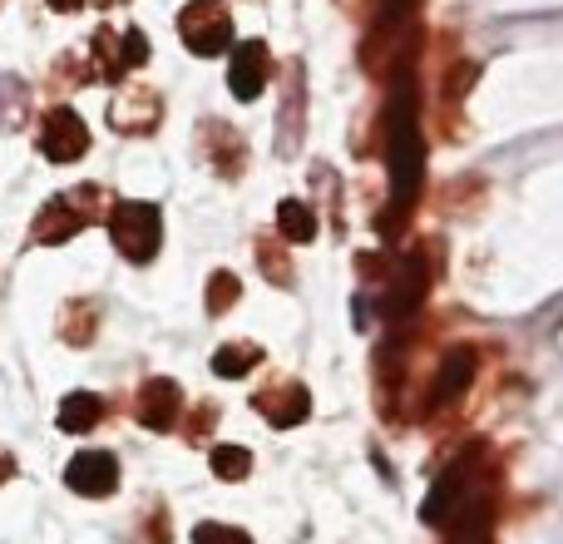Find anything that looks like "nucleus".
Listing matches in <instances>:
<instances>
[{
  "label": "nucleus",
  "mask_w": 563,
  "mask_h": 544,
  "mask_svg": "<svg viewBox=\"0 0 563 544\" xmlns=\"http://www.w3.org/2000/svg\"><path fill=\"white\" fill-rule=\"evenodd\" d=\"M386 168H390V198L380 208V238L396 243L406 218L416 214V198L426 188V134H420V95L416 69L400 59L386 95Z\"/></svg>",
  "instance_id": "obj_1"
},
{
  "label": "nucleus",
  "mask_w": 563,
  "mask_h": 544,
  "mask_svg": "<svg viewBox=\"0 0 563 544\" xmlns=\"http://www.w3.org/2000/svg\"><path fill=\"white\" fill-rule=\"evenodd\" d=\"M109 233H114L119 253H124L129 263H148V258L158 253V208L139 204V198H124V204H114V214H109Z\"/></svg>",
  "instance_id": "obj_2"
},
{
  "label": "nucleus",
  "mask_w": 563,
  "mask_h": 544,
  "mask_svg": "<svg viewBox=\"0 0 563 544\" xmlns=\"http://www.w3.org/2000/svg\"><path fill=\"white\" fill-rule=\"evenodd\" d=\"M426 292H430V263L426 258H406L396 272H390V292L386 302H380V317H386L390 331L410 327V322L420 317V307H426Z\"/></svg>",
  "instance_id": "obj_3"
},
{
  "label": "nucleus",
  "mask_w": 563,
  "mask_h": 544,
  "mask_svg": "<svg viewBox=\"0 0 563 544\" xmlns=\"http://www.w3.org/2000/svg\"><path fill=\"white\" fill-rule=\"evenodd\" d=\"M178 30H184V45L194 50V55H223V50L233 45V20H228V10L213 6V0L188 6L184 15H178Z\"/></svg>",
  "instance_id": "obj_4"
},
{
  "label": "nucleus",
  "mask_w": 563,
  "mask_h": 544,
  "mask_svg": "<svg viewBox=\"0 0 563 544\" xmlns=\"http://www.w3.org/2000/svg\"><path fill=\"white\" fill-rule=\"evenodd\" d=\"M40 149H45V159H55V164H69V159H79L89 149V129L79 124V115H69V109H49V115L40 119Z\"/></svg>",
  "instance_id": "obj_5"
},
{
  "label": "nucleus",
  "mask_w": 563,
  "mask_h": 544,
  "mask_svg": "<svg viewBox=\"0 0 563 544\" xmlns=\"http://www.w3.org/2000/svg\"><path fill=\"white\" fill-rule=\"evenodd\" d=\"M475 371H479L475 347H450V357L440 361V371H435V387H430V411H440V406H455V401L470 391V381H475Z\"/></svg>",
  "instance_id": "obj_6"
},
{
  "label": "nucleus",
  "mask_w": 563,
  "mask_h": 544,
  "mask_svg": "<svg viewBox=\"0 0 563 544\" xmlns=\"http://www.w3.org/2000/svg\"><path fill=\"white\" fill-rule=\"evenodd\" d=\"M267 69H273V55H267L263 40H247V45L233 50V69H228V85H233L238 99H257L267 85Z\"/></svg>",
  "instance_id": "obj_7"
},
{
  "label": "nucleus",
  "mask_w": 563,
  "mask_h": 544,
  "mask_svg": "<svg viewBox=\"0 0 563 544\" xmlns=\"http://www.w3.org/2000/svg\"><path fill=\"white\" fill-rule=\"evenodd\" d=\"M69 490H79V496H109V490L119 486V460L109 456V450H85V456L69 460Z\"/></svg>",
  "instance_id": "obj_8"
},
{
  "label": "nucleus",
  "mask_w": 563,
  "mask_h": 544,
  "mask_svg": "<svg viewBox=\"0 0 563 544\" xmlns=\"http://www.w3.org/2000/svg\"><path fill=\"white\" fill-rule=\"evenodd\" d=\"M178 416V387L174 381H148L144 396H139V421L154 431H168Z\"/></svg>",
  "instance_id": "obj_9"
},
{
  "label": "nucleus",
  "mask_w": 563,
  "mask_h": 544,
  "mask_svg": "<svg viewBox=\"0 0 563 544\" xmlns=\"http://www.w3.org/2000/svg\"><path fill=\"white\" fill-rule=\"evenodd\" d=\"M257 411H263L273 426H297V421H307L311 401L301 387H277L273 396H257Z\"/></svg>",
  "instance_id": "obj_10"
},
{
  "label": "nucleus",
  "mask_w": 563,
  "mask_h": 544,
  "mask_svg": "<svg viewBox=\"0 0 563 544\" xmlns=\"http://www.w3.org/2000/svg\"><path fill=\"white\" fill-rule=\"evenodd\" d=\"M99 416H104V401L89 396V391H75V396H69L65 406H59V426L75 431V436H79V431H95V421H99Z\"/></svg>",
  "instance_id": "obj_11"
},
{
  "label": "nucleus",
  "mask_w": 563,
  "mask_h": 544,
  "mask_svg": "<svg viewBox=\"0 0 563 544\" xmlns=\"http://www.w3.org/2000/svg\"><path fill=\"white\" fill-rule=\"evenodd\" d=\"M277 228L291 243H311V238H317V218H311V208L297 204V198H287V204L277 208Z\"/></svg>",
  "instance_id": "obj_12"
},
{
  "label": "nucleus",
  "mask_w": 563,
  "mask_h": 544,
  "mask_svg": "<svg viewBox=\"0 0 563 544\" xmlns=\"http://www.w3.org/2000/svg\"><path fill=\"white\" fill-rule=\"evenodd\" d=\"M257 361H263V351L257 347H247V341H238V347H223L213 357V371L218 377H243V371H253Z\"/></svg>",
  "instance_id": "obj_13"
},
{
  "label": "nucleus",
  "mask_w": 563,
  "mask_h": 544,
  "mask_svg": "<svg viewBox=\"0 0 563 544\" xmlns=\"http://www.w3.org/2000/svg\"><path fill=\"white\" fill-rule=\"evenodd\" d=\"M213 470L223 480H243L247 470H253V450H243V446H218L213 450Z\"/></svg>",
  "instance_id": "obj_14"
},
{
  "label": "nucleus",
  "mask_w": 563,
  "mask_h": 544,
  "mask_svg": "<svg viewBox=\"0 0 563 544\" xmlns=\"http://www.w3.org/2000/svg\"><path fill=\"white\" fill-rule=\"evenodd\" d=\"M228 302H238V278L233 272H218V278L208 282V312H223Z\"/></svg>",
  "instance_id": "obj_15"
},
{
  "label": "nucleus",
  "mask_w": 563,
  "mask_h": 544,
  "mask_svg": "<svg viewBox=\"0 0 563 544\" xmlns=\"http://www.w3.org/2000/svg\"><path fill=\"white\" fill-rule=\"evenodd\" d=\"M194 544H253V540H247L243 530H233V525H198Z\"/></svg>",
  "instance_id": "obj_16"
}]
</instances>
